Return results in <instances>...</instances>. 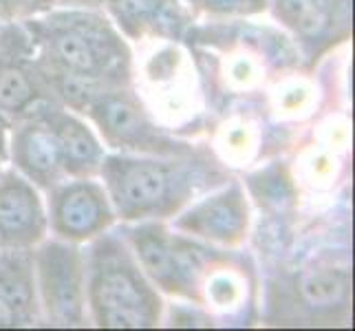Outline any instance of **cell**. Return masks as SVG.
Here are the masks:
<instances>
[{"label": "cell", "mask_w": 355, "mask_h": 331, "mask_svg": "<svg viewBox=\"0 0 355 331\" xmlns=\"http://www.w3.org/2000/svg\"><path fill=\"white\" fill-rule=\"evenodd\" d=\"M24 31L44 89L71 108L84 113L95 97L130 80L128 44L97 11H51L29 18Z\"/></svg>", "instance_id": "6da1fadb"}, {"label": "cell", "mask_w": 355, "mask_h": 331, "mask_svg": "<svg viewBox=\"0 0 355 331\" xmlns=\"http://www.w3.org/2000/svg\"><path fill=\"white\" fill-rule=\"evenodd\" d=\"M113 212L124 221L175 217L199 192L223 183L212 162L194 153L170 157H104L100 173Z\"/></svg>", "instance_id": "7a4b0ae2"}, {"label": "cell", "mask_w": 355, "mask_h": 331, "mask_svg": "<svg viewBox=\"0 0 355 331\" xmlns=\"http://www.w3.org/2000/svg\"><path fill=\"white\" fill-rule=\"evenodd\" d=\"M87 263V305L97 327L139 329L162 321V298L135 254L115 235L93 239Z\"/></svg>", "instance_id": "3957f363"}, {"label": "cell", "mask_w": 355, "mask_h": 331, "mask_svg": "<svg viewBox=\"0 0 355 331\" xmlns=\"http://www.w3.org/2000/svg\"><path fill=\"white\" fill-rule=\"evenodd\" d=\"M35 287L49 325H87V263L84 252L69 241H46L33 252Z\"/></svg>", "instance_id": "277c9868"}, {"label": "cell", "mask_w": 355, "mask_h": 331, "mask_svg": "<svg viewBox=\"0 0 355 331\" xmlns=\"http://www.w3.org/2000/svg\"><path fill=\"white\" fill-rule=\"evenodd\" d=\"M126 235L135 259L153 285L173 296L203 303L201 248L173 237L162 223H141L130 228Z\"/></svg>", "instance_id": "5b68a950"}, {"label": "cell", "mask_w": 355, "mask_h": 331, "mask_svg": "<svg viewBox=\"0 0 355 331\" xmlns=\"http://www.w3.org/2000/svg\"><path fill=\"white\" fill-rule=\"evenodd\" d=\"M84 113L91 115L104 142L113 148L159 157L192 153L190 146L170 139L164 130H159L144 110L141 102L126 87L95 97Z\"/></svg>", "instance_id": "8992f818"}, {"label": "cell", "mask_w": 355, "mask_h": 331, "mask_svg": "<svg viewBox=\"0 0 355 331\" xmlns=\"http://www.w3.org/2000/svg\"><path fill=\"white\" fill-rule=\"evenodd\" d=\"M113 205L102 183L80 177L58 183L49 190V226L53 235L69 243L93 241L113 223Z\"/></svg>", "instance_id": "52a82bcc"}, {"label": "cell", "mask_w": 355, "mask_h": 331, "mask_svg": "<svg viewBox=\"0 0 355 331\" xmlns=\"http://www.w3.org/2000/svg\"><path fill=\"white\" fill-rule=\"evenodd\" d=\"M293 325H331L349 318L351 276L347 269H304L285 285Z\"/></svg>", "instance_id": "ba28073f"}, {"label": "cell", "mask_w": 355, "mask_h": 331, "mask_svg": "<svg viewBox=\"0 0 355 331\" xmlns=\"http://www.w3.org/2000/svg\"><path fill=\"white\" fill-rule=\"evenodd\" d=\"M42 100L53 97L35 69L29 35L14 24H5L0 29V113L20 119Z\"/></svg>", "instance_id": "9c48e42d"}, {"label": "cell", "mask_w": 355, "mask_h": 331, "mask_svg": "<svg viewBox=\"0 0 355 331\" xmlns=\"http://www.w3.org/2000/svg\"><path fill=\"white\" fill-rule=\"evenodd\" d=\"M272 7L311 58L351 33V0H272Z\"/></svg>", "instance_id": "30bf717a"}, {"label": "cell", "mask_w": 355, "mask_h": 331, "mask_svg": "<svg viewBox=\"0 0 355 331\" xmlns=\"http://www.w3.org/2000/svg\"><path fill=\"white\" fill-rule=\"evenodd\" d=\"M49 230L38 188L16 170L0 175V248H33Z\"/></svg>", "instance_id": "8fae6325"}, {"label": "cell", "mask_w": 355, "mask_h": 331, "mask_svg": "<svg viewBox=\"0 0 355 331\" xmlns=\"http://www.w3.org/2000/svg\"><path fill=\"white\" fill-rule=\"evenodd\" d=\"M9 157L18 173L42 190H51L67 177L62 151L53 130L35 115L16 119L9 137Z\"/></svg>", "instance_id": "7c38bea8"}, {"label": "cell", "mask_w": 355, "mask_h": 331, "mask_svg": "<svg viewBox=\"0 0 355 331\" xmlns=\"http://www.w3.org/2000/svg\"><path fill=\"white\" fill-rule=\"evenodd\" d=\"M250 212L239 183L205 197L175 221V228L190 237L236 245L248 235Z\"/></svg>", "instance_id": "4fadbf2b"}, {"label": "cell", "mask_w": 355, "mask_h": 331, "mask_svg": "<svg viewBox=\"0 0 355 331\" xmlns=\"http://www.w3.org/2000/svg\"><path fill=\"white\" fill-rule=\"evenodd\" d=\"M40 321L31 248L0 250V327H31Z\"/></svg>", "instance_id": "5bb4252c"}, {"label": "cell", "mask_w": 355, "mask_h": 331, "mask_svg": "<svg viewBox=\"0 0 355 331\" xmlns=\"http://www.w3.org/2000/svg\"><path fill=\"white\" fill-rule=\"evenodd\" d=\"M27 115H35L53 130L60 151H62L67 177L80 179L95 177L100 173V164L104 159L102 144L82 119L67 113L58 100H42Z\"/></svg>", "instance_id": "9a60e30c"}, {"label": "cell", "mask_w": 355, "mask_h": 331, "mask_svg": "<svg viewBox=\"0 0 355 331\" xmlns=\"http://www.w3.org/2000/svg\"><path fill=\"white\" fill-rule=\"evenodd\" d=\"M119 29L135 40L179 38L188 24V14L179 0H106Z\"/></svg>", "instance_id": "2e32d148"}, {"label": "cell", "mask_w": 355, "mask_h": 331, "mask_svg": "<svg viewBox=\"0 0 355 331\" xmlns=\"http://www.w3.org/2000/svg\"><path fill=\"white\" fill-rule=\"evenodd\" d=\"M186 3L218 16H250L267 9V0H186Z\"/></svg>", "instance_id": "e0dca14e"}, {"label": "cell", "mask_w": 355, "mask_h": 331, "mask_svg": "<svg viewBox=\"0 0 355 331\" xmlns=\"http://www.w3.org/2000/svg\"><path fill=\"white\" fill-rule=\"evenodd\" d=\"M55 3H60V0H0V18L5 22L29 18L51 9Z\"/></svg>", "instance_id": "ac0fdd59"}, {"label": "cell", "mask_w": 355, "mask_h": 331, "mask_svg": "<svg viewBox=\"0 0 355 331\" xmlns=\"http://www.w3.org/2000/svg\"><path fill=\"white\" fill-rule=\"evenodd\" d=\"M0 164H3V159H0Z\"/></svg>", "instance_id": "d6986e66"}]
</instances>
